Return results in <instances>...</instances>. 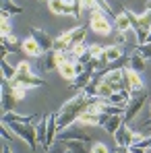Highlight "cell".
Wrapping results in <instances>:
<instances>
[{"mask_svg":"<svg viewBox=\"0 0 151 153\" xmlns=\"http://www.w3.org/2000/svg\"><path fill=\"white\" fill-rule=\"evenodd\" d=\"M39 71H58V62H56V52H48V56H44V60H39Z\"/></svg>","mask_w":151,"mask_h":153,"instance_id":"cell-19","label":"cell"},{"mask_svg":"<svg viewBox=\"0 0 151 153\" xmlns=\"http://www.w3.org/2000/svg\"><path fill=\"white\" fill-rule=\"evenodd\" d=\"M54 15H71V2L64 0H46Z\"/></svg>","mask_w":151,"mask_h":153,"instance_id":"cell-15","label":"cell"},{"mask_svg":"<svg viewBox=\"0 0 151 153\" xmlns=\"http://www.w3.org/2000/svg\"><path fill=\"white\" fill-rule=\"evenodd\" d=\"M66 147H68V153H91V149L87 147L89 143H83V141H64Z\"/></svg>","mask_w":151,"mask_h":153,"instance_id":"cell-25","label":"cell"},{"mask_svg":"<svg viewBox=\"0 0 151 153\" xmlns=\"http://www.w3.org/2000/svg\"><path fill=\"white\" fill-rule=\"evenodd\" d=\"M68 35H71V44L75 46V44H85V37H87V27H75L73 31H68Z\"/></svg>","mask_w":151,"mask_h":153,"instance_id":"cell-24","label":"cell"},{"mask_svg":"<svg viewBox=\"0 0 151 153\" xmlns=\"http://www.w3.org/2000/svg\"><path fill=\"white\" fill-rule=\"evenodd\" d=\"M91 153H110V149H108L103 143H95V145L91 147Z\"/></svg>","mask_w":151,"mask_h":153,"instance_id":"cell-35","label":"cell"},{"mask_svg":"<svg viewBox=\"0 0 151 153\" xmlns=\"http://www.w3.org/2000/svg\"><path fill=\"white\" fill-rule=\"evenodd\" d=\"M81 4H83V10H89V13L97 6V4H95V0H81Z\"/></svg>","mask_w":151,"mask_h":153,"instance_id":"cell-37","label":"cell"},{"mask_svg":"<svg viewBox=\"0 0 151 153\" xmlns=\"http://www.w3.org/2000/svg\"><path fill=\"white\" fill-rule=\"evenodd\" d=\"M17 97H15V91H13V87H10V83L8 81H4L2 79V114H6V112H15V108H17Z\"/></svg>","mask_w":151,"mask_h":153,"instance_id":"cell-7","label":"cell"},{"mask_svg":"<svg viewBox=\"0 0 151 153\" xmlns=\"http://www.w3.org/2000/svg\"><path fill=\"white\" fill-rule=\"evenodd\" d=\"M10 87H13V85H10ZM13 91H15V97H17L19 102H21L27 93H29V89H25V87H13Z\"/></svg>","mask_w":151,"mask_h":153,"instance_id":"cell-33","label":"cell"},{"mask_svg":"<svg viewBox=\"0 0 151 153\" xmlns=\"http://www.w3.org/2000/svg\"><path fill=\"white\" fill-rule=\"evenodd\" d=\"M128 149H130V153H147V149H143V147H139V145H130Z\"/></svg>","mask_w":151,"mask_h":153,"instance_id":"cell-39","label":"cell"},{"mask_svg":"<svg viewBox=\"0 0 151 153\" xmlns=\"http://www.w3.org/2000/svg\"><path fill=\"white\" fill-rule=\"evenodd\" d=\"M2 153H13V149H10L6 143H4V145H2Z\"/></svg>","mask_w":151,"mask_h":153,"instance_id":"cell-40","label":"cell"},{"mask_svg":"<svg viewBox=\"0 0 151 153\" xmlns=\"http://www.w3.org/2000/svg\"><path fill=\"white\" fill-rule=\"evenodd\" d=\"M108 118H110V116L103 114V112H100L97 108H89V110H85V112L79 116L77 122L83 124V126H87V128H91V126H103Z\"/></svg>","mask_w":151,"mask_h":153,"instance_id":"cell-5","label":"cell"},{"mask_svg":"<svg viewBox=\"0 0 151 153\" xmlns=\"http://www.w3.org/2000/svg\"><path fill=\"white\" fill-rule=\"evenodd\" d=\"M58 75L62 76V79H66V81H75V76H77L75 62H71V60H66L64 64H60V66H58Z\"/></svg>","mask_w":151,"mask_h":153,"instance_id":"cell-18","label":"cell"},{"mask_svg":"<svg viewBox=\"0 0 151 153\" xmlns=\"http://www.w3.org/2000/svg\"><path fill=\"white\" fill-rule=\"evenodd\" d=\"M37 116L29 114V116H23V114H17V112H6L2 114V124H8V122H21V124H33Z\"/></svg>","mask_w":151,"mask_h":153,"instance_id":"cell-12","label":"cell"},{"mask_svg":"<svg viewBox=\"0 0 151 153\" xmlns=\"http://www.w3.org/2000/svg\"><path fill=\"white\" fill-rule=\"evenodd\" d=\"M73 48V44H71V35L68 33H62V35H58L56 39H54V52H64V54H68Z\"/></svg>","mask_w":151,"mask_h":153,"instance_id":"cell-16","label":"cell"},{"mask_svg":"<svg viewBox=\"0 0 151 153\" xmlns=\"http://www.w3.org/2000/svg\"><path fill=\"white\" fill-rule=\"evenodd\" d=\"M58 139L60 141H83V143H91V134L87 132V126L75 122L73 126L64 128L58 132Z\"/></svg>","mask_w":151,"mask_h":153,"instance_id":"cell-4","label":"cell"},{"mask_svg":"<svg viewBox=\"0 0 151 153\" xmlns=\"http://www.w3.org/2000/svg\"><path fill=\"white\" fill-rule=\"evenodd\" d=\"M137 52L147 60V62H151V44H143V46H137Z\"/></svg>","mask_w":151,"mask_h":153,"instance_id":"cell-31","label":"cell"},{"mask_svg":"<svg viewBox=\"0 0 151 153\" xmlns=\"http://www.w3.org/2000/svg\"><path fill=\"white\" fill-rule=\"evenodd\" d=\"M0 8H2V13H8L10 17H13V15H21V13H23V8H21L19 4H15L13 0H2V2H0Z\"/></svg>","mask_w":151,"mask_h":153,"instance_id":"cell-26","label":"cell"},{"mask_svg":"<svg viewBox=\"0 0 151 153\" xmlns=\"http://www.w3.org/2000/svg\"><path fill=\"white\" fill-rule=\"evenodd\" d=\"M6 126L10 128V132H15L17 134V139H21L23 143L29 145V149H37V143H39V139H37V130H35V124H21V122H8Z\"/></svg>","mask_w":151,"mask_h":153,"instance_id":"cell-2","label":"cell"},{"mask_svg":"<svg viewBox=\"0 0 151 153\" xmlns=\"http://www.w3.org/2000/svg\"><path fill=\"white\" fill-rule=\"evenodd\" d=\"M145 102H147V91H143V93H139V95H135V97H130L128 103H126L124 108V122H132L137 116H139V112L145 108Z\"/></svg>","mask_w":151,"mask_h":153,"instance_id":"cell-6","label":"cell"},{"mask_svg":"<svg viewBox=\"0 0 151 153\" xmlns=\"http://www.w3.org/2000/svg\"><path fill=\"white\" fill-rule=\"evenodd\" d=\"M91 79H93V73H89V71H85V73H81V75L75 76V81H71L73 83V89H79V91H83L89 83H91Z\"/></svg>","mask_w":151,"mask_h":153,"instance_id":"cell-20","label":"cell"},{"mask_svg":"<svg viewBox=\"0 0 151 153\" xmlns=\"http://www.w3.org/2000/svg\"><path fill=\"white\" fill-rule=\"evenodd\" d=\"M143 126H151V118L147 120V122H145V124H143Z\"/></svg>","mask_w":151,"mask_h":153,"instance_id":"cell-43","label":"cell"},{"mask_svg":"<svg viewBox=\"0 0 151 153\" xmlns=\"http://www.w3.org/2000/svg\"><path fill=\"white\" fill-rule=\"evenodd\" d=\"M13 87H25V89H35V87H44V79L42 76L31 75H23V76H15L13 81H8Z\"/></svg>","mask_w":151,"mask_h":153,"instance_id":"cell-8","label":"cell"},{"mask_svg":"<svg viewBox=\"0 0 151 153\" xmlns=\"http://www.w3.org/2000/svg\"><path fill=\"white\" fill-rule=\"evenodd\" d=\"M89 27L95 31V33H100V35H110L112 33V23H110V19H108V15L101 10L100 6H95L91 13H89Z\"/></svg>","mask_w":151,"mask_h":153,"instance_id":"cell-3","label":"cell"},{"mask_svg":"<svg viewBox=\"0 0 151 153\" xmlns=\"http://www.w3.org/2000/svg\"><path fill=\"white\" fill-rule=\"evenodd\" d=\"M21 48H23V52H25L27 56H31V58H44V56H46V52L39 48V44H37L31 35L21 42Z\"/></svg>","mask_w":151,"mask_h":153,"instance_id":"cell-11","label":"cell"},{"mask_svg":"<svg viewBox=\"0 0 151 153\" xmlns=\"http://www.w3.org/2000/svg\"><path fill=\"white\" fill-rule=\"evenodd\" d=\"M145 44H151V29H149V35H147V42Z\"/></svg>","mask_w":151,"mask_h":153,"instance_id":"cell-42","label":"cell"},{"mask_svg":"<svg viewBox=\"0 0 151 153\" xmlns=\"http://www.w3.org/2000/svg\"><path fill=\"white\" fill-rule=\"evenodd\" d=\"M35 130H37V139L42 145H46V132H48V116H39L35 122Z\"/></svg>","mask_w":151,"mask_h":153,"instance_id":"cell-23","label":"cell"},{"mask_svg":"<svg viewBox=\"0 0 151 153\" xmlns=\"http://www.w3.org/2000/svg\"><path fill=\"white\" fill-rule=\"evenodd\" d=\"M149 112H151V105H149Z\"/></svg>","mask_w":151,"mask_h":153,"instance_id":"cell-45","label":"cell"},{"mask_svg":"<svg viewBox=\"0 0 151 153\" xmlns=\"http://www.w3.org/2000/svg\"><path fill=\"white\" fill-rule=\"evenodd\" d=\"M95 4L100 6V8L103 10V13H106V15H110V13H112V8H110V4H108L106 0H95Z\"/></svg>","mask_w":151,"mask_h":153,"instance_id":"cell-38","label":"cell"},{"mask_svg":"<svg viewBox=\"0 0 151 153\" xmlns=\"http://www.w3.org/2000/svg\"><path fill=\"white\" fill-rule=\"evenodd\" d=\"M89 52H91V56H93V58H100L101 54H103V48L97 46V44H89Z\"/></svg>","mask_w":151,"mask_h":153,"instance_id":"cell-34","label":"cell"},{"mask_svg":"<svg viewBox=\"0 0 151 153\" xmlns=\"http://www.w3.org/2000/svg\"><path fill=\"white\" fill-rule=\"evenodd\" d=\"M103 54L108 56V60H110V64L112 62H120L122 58H124V50H122V46H116V44H112V46H108Z\"/></svg>","mask_w":151,"mask_h":153,"instance_id":"cell-17","label":"cell"},{"mask_svg":"<svg viewBox=\"0 0 151 153\" xmlns=\"http://www.w3.org/2000/svg\"><path fill=\"white\" fill-rule=\"evenodd\" d=\"M100 103H101V100L97 97V95H91V97H89V95H85V93H77L75 97H71L68 102L62 103V108H60V112H58V116H56L58 128L64 130V128L73 126L85 110L97 108Z\"/></svg>","mask_w":151,"mask_h":153,"instance_id":"cell-1","label":"cell"},{"mask_svg":"<svg viewBox=\"0 0 151 153\" xmlns=\"http://www.w3.org/2000/svg\"><path fill=\"white\" fill-rule=\"evenodd\" d=\"M145 8H147V10H151V0H147V4H145Z\"/></svg>","mask_w":151,"mask_h":153,"instance_id":"cell-41","label":"cell"},{"mask_svg":"<svg viewBox=\"0 0 151 153\" xmlns=\"http://www.w3.org/2000/svg\"><path fill=\"white\" fill-rule=\"evenodd\" d=\"M128 153H130V149H128Z\"/></svg>","mask_w":151,"mask_h":153,"instance_id":"cell-46","label":"cell"},{"mask_svg":"<svg viewBox=\"0 0 151 153\" xmlns=\"http://www.w3.org/2000/svg\"><path fill=\"white\" fill-rule=\"evenodd\" d=\"M112 93H114V89H112L106 81H101L100 85H97V97H100V100H108Z\"/></svg>","mask_w":151,"mask_h":153,"instance_id":"cell-28","label":"cell"},{"mask_svg":"<svg viewBox=\"0 0 151 153\" xmlns=\"http://www.w3.org/2000/svg\"><path fill=\"white\" fill-rule=\"evenodd\" d=\"M0 73H2V79H4V81H13V79L17 76V66H13V64L4 58V60H0Z\"/></svg>","mask_w":151,"mask_h":153,"instance_id":"cell-21","label":"cell"},{"mask_svg":"<svg viewBox=\"0 0 151 153\" xmlns=\"http://www.w3.org/2000/svg\"><path fill=\"white\" fill-rule=\"evenodd\" d=\"M23 75H31V66H29L27 60H21L17 64V76H23Z\"/></svg>","mask_w":151,"mask_h":153,"instance_id":"cell-29","label":"cell"},{"mask_svg":"<svg viewBox=\"0 0 151 153\" xmlns=\"http://www.w3.org/2000/svg\"><path fill=\"white\" fill-rule=\"evenodd\" d=\"M114 29L116 31H128L130 29V21H128V15H126L124 8H122V13H118L114 17Z\"/></svg>","mask_w":151,"mask_h":153,"instance_id":"cell-22","label":"cell"},{"mask_svg":"<svg viewBox=\"0 0 151 153\" xmlns=\"http://www.w3.org/2000/svg\"><path fill=\"white\" fill-rule=\"evenodd\" d=\"M2 137H4L6 141H13V139H15L17 134H15V132H10V128L6 126V124H2Z\"/></svg>","mask_w":151,"mask_h":153,"instance_id":"cell-36","label":"cell"},{"mask_svg":"<svg viewBox=\"0 0 151 153\" xmlns=\"http://www.w3.org/2000/svg\"><path fill=\"white\" fill-rule=\"evenodd\" d=\"M29 33H31V37L39 44V48L46 52V54H48V52H54V39H52L46 31H42V29H37V27H31Z\"/></svg>","mask_w":151,"mask_h":153,"instance_id":"cell-9","label":"cell"},{"mask_svg":"<svg viewBox=\"0 0 151 153\" xmlns=\"http://www.w3.org/2000/svg\"><path fill=\"white\" fill-rule=\"evenodd\" d=\"M128 42V31H116L114 33V44L116 46H124Z\"/></svg>","mask_w":151,"mask_h":153,"instance_id":"cell-30","label":"cell"},{"mask_svg":"<svg viewBox=\"0 0 151 153\" xmlns=\"http://www.w3.org/2000/svg\"><path fill=\"white\" fill-rule=\"evenodd\" d=\"M64 2H73V0H64Z\"/></svg>","mask_w":151,"mask_h":153,"instance_id":"cell-44","label":"cell"},{"mask_svg":"<svg viewBox=\"0 0 151 153\" xmlns=\"http://www.w3.org/2000/svg\"><path fill=\"white\" fill-rule=\"evenodd\" d=\"M0 48H2V60H4L8 54H17L19 50H23V48H21V42H19L13 33H10V35H2Z\"/></svg>","mask_w":151,"mask_h":153,"instance_id":"cell-10","label":"cell"},{"mask_svg":"<svg viewBox=\"0 0 151 153\" xmlns=\"http://www.w3.org/2000/svg\"><path fill=\"white\" fill-rule=\"evenodd\" d=\"M87 52H89V44H75V46L71 48V52H68V54H71V58L77 62V60H79L83 54H87Z\"/></svg>","mask_w":151,"mask_h":153,"instance_id":"cell-27","label":"cell"},{"mask_svg":"<svg viewBox=\"0 0 151 153\" xmlns=\"http://www.w3.org/2000/svg\"><path fill=\"white\" fill-rule=\"evenodd\" d=\"M128 68H132V71H137V73H145V68H147V60L135 50L130 56H128Z\"/></svg>","mask_w":151,"mask_h":153,"instance_id":"cell-13","label":"cell"},{"mask_svg":"<svg viewBox=\"0 0 151 153\" xmlns=\"http://www.w3.org/2000/svg\"><path fill=\"white\" fill-rule=\"evenodd\" d=\"M124 124V116L122 114H116V116H110L108 120H106V124H103V130L108 132V134H116V130Z\"/></svg>","mask_w":151,"mask_h":153,"instance_id":"cell-14","label":"cell"},{"mask_svg":"<svg viewBox=\"0 0 151 153\" xmlns=\"http://www.w3.org/2000/svg\"><path fill=\"white\" fill-rule=\"evenodd\" d=\"M81 13H83V4H81V2H71V17L79 19Z\"/></svg>","mask_w":151,"mask_h":153,"instance_id":"cell-32","label":"cell"}]
</instances>
